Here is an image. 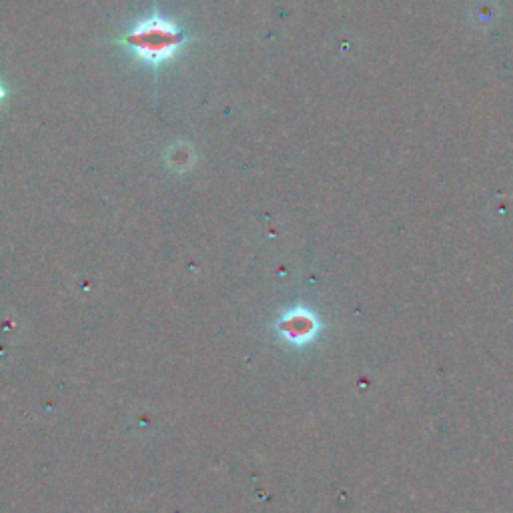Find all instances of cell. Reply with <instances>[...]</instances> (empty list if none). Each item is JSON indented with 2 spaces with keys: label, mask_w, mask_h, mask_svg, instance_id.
Segmentation results:
<instances>
[{
  "label": "cell",
  "mask_w": 513,
  "mask_h": 513,
  "mask_svg": "<svg viewBox=\"0 0 513 513\" xmlns=\"http://www.w3.org/2000/svg\"><path fill=\"white\" fill-rule=\"evenodd\" d=\"M189 43H193V37L175 21L159 15L157 9L137 21L125 37L119 39V45H123L135 61L155 71L173 61Z\"/></svg>",
  "instance_id": "1"
},
{
  "label": "cell",
  "mask_w": 513,
  "mask_h": 513,
  "mask_svg": "<svg viewBox=\"0 0 513 513\" xmlns=\"http://www.w3.org/2000/svg\"><path fill=\"white\" fill-rule=\"evenodd\" d=\"M7 99V87L3 85V81H0V103H3Z\"/></svg>",
  "instance_id": "2"
}]
</instances>
